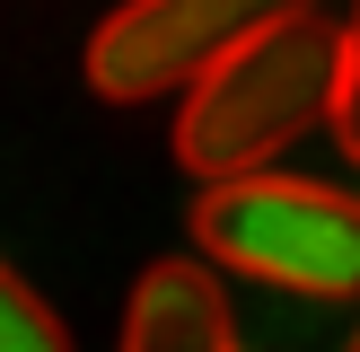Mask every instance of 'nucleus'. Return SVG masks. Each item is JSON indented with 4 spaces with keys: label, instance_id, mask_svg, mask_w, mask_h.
Returning a JSON list of instances; mask_svg holds the SVG:
<instances>
[{
    "label": "nucleus",
    "instance_id": "f257e3e1",
    "mask_svg": "<svg viewBox=\"0 0 360 352\" xmlns=\"http://www.w3.org/2000/svg\"><path fill=\"white\" fill-rule=\"evenodd\" d=\"M334 80H343V27L334 18H281V27L229 44L202 80L176 97V168L193 185H229V176H264L290 141L334 123Z\"/></svg>",
    "mask_w": 360,
    "mask_h": 352
},
{
    "label": "nucleus",
    "instance_id": "f03ea898",
    "mask_svg": "<svg viewBox=\"0 0 360 352\" xmlns=\"http://www.w3.org/2000/svg\"><path fill=\"white\" fill-rule=\"evenodd\" d=\"M193 246L211 273L273 282L299 299H360V194L326 176H229L193 194Z\"/></svg>",
    "mask_w": 360,
    "mask_h": 352
},
{
    "label": "nucleus",
    "instance_id": "7ed1b4c3",
    "mask_svg": "<svg viewBox=\"0 0 360 352\" xmlns=\"http://www.w3.org/2000/svg\"><path fill=\"white\" fill-rule=\"evenodd\" d=\"M316 0H123L88 27L79 80L105 106H150V97H185L229 44L281 27V18H308Z\"/></svg>",
    "mask_w": 360,
    "mask_h": 352
},
{
    "label": "nucleus",
    "instance_id": "20e7f679",
    "mask_svg": "<svg viewBox=\"0 0 360 352\" xmlns=\"http://www.w3.org/2000/svg\"><path fill=\"white\" fill-rule=\"evenodd\" d=\"M115 352H238V308L202 256H167L132 282Z\"/></svg>",
    "mask_w": 360,
    "mask_h": 352
},
{
    "label": "nucleus",
    "instance_id": "39448f33",
    "mask_svg": "<svg viewBox=\"0 0 360 352\" xmlns=\"http://www.w3.org/2000/svg\"><path fill=\"white\" fill-rule=\"evenodd\" d=\"M0 352H70V326L9 256H0Z\"/></svg>",
    "mask_w": 360,
    "mask_h": 352
},
{
    "label": "nucleus",
    "instance_id": "423d86ee",
    "mask_svg": "<svg viewBox=\"0 0 360 352\" xmlns=\"http://www.w3.org/2000/svg\"><path fill=\"white\" fill-rule=\"evenodd\" d=\"M334 141L360 168V0L343 9V80H334Z\"/></svg>",
    "mask_w": 360,
    "mask_h": 352
},
{
    "label": "nucleus",
    "instance_id": "0eeeda50",
    "mask_svg": "<svg viewBox=\"0 0 360 352\" xmlns=\"http://www.w3.org/2000/svg\"><path fill=\"white\" fill-rule=\"evenodd\" d=\"M343 352H360V326H352V344H343Z\"/></svg>",
    "mask_w": 360,
    "mask_h": 352
}]
</instances>
